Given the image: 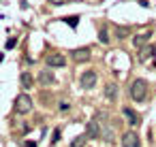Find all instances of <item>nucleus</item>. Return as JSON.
I'll use <instances>...</instances> for the list:
<instances>
[{
    "label": "nucleus",
    "mask_w": 156,
    "mask_h": 147,
    "mask_svg": "<svg viewBox=\"0 0 156 147\" xmlns=\"http://www.w3.org/2000/svg\"><path fill=\"white\" fill-rule=\"evenodd\" d=\"M145 94H147V83L143 79H135L130 83V98L141 102V100H145Z\"/></svg>",
    "instance_id": "f257e3e1"
},
{
    "label": "nucleus",
    "mask_w": 156,
    "mask_h": 147,
    "mask_svg": "<svg viewBox=\"0 0 156 147\" xmlns=\"http://www.w3.org/2000/svg\"><path fill=\"white\" fill-rule=\"evenodd\" d=\"M30 109H32V98L28 94H20L15 98V111L20 115H26V113H30Z\"/></svg>",
    "instance_id": "f03ea898"
},
{
    "label": "nucleus",
    "mask_w": 156,
    "mask_h": 147,
    "mask_svg": "<svg viewBox=\"0 0 156 147\" xmlns=\"http://www.w3.org/2000/svg\"><path fill=\"white\" fill-rule=\"evenodd\" d=\"M47 66H51V68H62L64 64H66V58L62 56V53H51V56H47Z\"/></svg>",
    "instance_id": "7ed1b4c3"
},
{
    "label": "nucleus",
    "mask_w": 156,
    "mask_h": 147,
    "mask_svg": "<svg viewBox=\"0 0 156 147\" xmlns=\"http://www.w3.org/2000/svg\"><path fill=\"white\" fill-rule=\"evenodd\" d=\"M81 85H83L86 90L94 87V85H96V73H94V70H86V73L81 75Z\"/></svg>",
    "instance_id": "20e7f679"
},
{
    "label": "nucleus",
    "mask_w": 156,
    "mask_h": 147,
    "mask_svg": "<svg viewBox=\"0 0 156 147\" xmlns=\"http://www.w3.org/2000/svg\"><path fill=\"white\" fill-rule=\"evenodd\" d=\"M86 136L88 138H98L101 136V128H98L96 121H88L86 124Z\"/></svg>",
    "instance_id": "39448f33"
},
{
    "label": "nucleus",
    "mask_w": 156,
    "mask_h": 147,
    "mask_svg": "<svg viewBox=\"0 0 156 147\" xmlns=\"http://www.w3.org/2000/svg\"><path fill=\"white\" fill-rule=\"evenodd\" d=\"M122 147H139V138L135 132H126L122 136Z\"/></svg>",
    "instance_id": "423d86ee"
},
{
    "label": "nucleus",
    "mask_w": 156,
    "mask_h": 147,
    "mask_svg": "<svg viewBox=\"0 0 156 147\" xmlns=\"http://www.w3.org/2000/svg\"><path fill=\"white\" fill-rule=\"evenodd\" d=\"M122 115L128 119V124H130V126H137V124H139V119H141V117H139L130 107H124V109H122Z\"/></svg>",
    "instance_id": "0eeeda50"
},
{
    "label": "nucleus",
    "mask_w": 156,
    "mask_h": 147,
    "mask_svg": "<svg viewBox=\"0 0 156 147\" xmlns=\"http://www.w3.org/2000/svg\"><path fill=\"white\" fill-rule=\"evenodd\" d=\"M88 58H90V49L88 47H81V49H75L73 51V60H77V62H83Z\"/></svg>",
    "instance_id": "6e6552de"
},
{
    "label": "nucleus",
    "mask_w": 156,
    "mask_h": 147,
    "mask_svg": "<svg viewBox=\"0 0 156 147\" xmlns=\"http://www.w3.org/2000/svg\"><path fill=\"white\" fill-rule=\"evenodd\" d=\"M39 83L41 85H51L54 83V75H51V70H41V75H39Z\"/></svg>",
    "instance_id": "1a4fd4ad"
},
{
    "label": "nucleus",
    "mask_w": 156,
    "mask_h": 147,
    "mask_svg": "<svg viewBox=\"0 0 156 147\" xmlns=\"http://www.w3.org/2000/svg\"><path fill=\"white\" fill-rule=\"evenodd\" d=\"M105 96H107V100H115V96H118V87H115L113 83H109V85L105 87Z\"/></svg>",
    "instance_id": "9d476101"
},
{
    "label": "nucleus",
    "mask_w": 156,
    "mask_h": 147,
    "mask_svg": "<svg viewBox=\"0 0 156 147\" xmlns=\"http://www.w3.org/2000/svg\"><path fill=\"white\" fill-rule=\"evenodd\" d=\"M20 81H22V85H24V87H32V83H34V79H32V75H30V73H22Z\"/></svg>",
    "instance_id": "9b49d317"
},
{
    "label": "nucleus",
    "mask_w": 156,
    "mask_h": 147,
    "mask_svg": "<svg viewBox=\"0 0 156 147\" xmlns=\"http://www.w3.org/2000/svg\"><path fill=\"white\" fill-rule=\"evenodd\" d=\"M86 141H88V136H86V134H79V136H75V138L71 141V145H69V147H83V145H86Z\"/></svg>",
    "instance_id": "f8f14e48"
},
{
    "label": "nucleus",
    "mask_w": 156,
    "mask_h": 147,
    "mask_svg": "<svg viewBox=\"0 0 156 147\" xmlns=\"http://www.w3.org/2000/svg\"><path fill=\"white\" fill-rule=\"evenodd\" d=\"M152 53H154V45H147V47L141 49V56H139V58H141V60H147Z\"/></svg>",
    "instance_id": "ddd939ff"
},
{
    "label": "nucleus",
    "mask_w": 156,
    "mask_h": 147,
    "mask_svg": "<svg viewBox=\"0 0 156 147\" xmlns=\"http://www.w3.org/2000/svg\"><path fill=\"white\" fill-rule=\"evenodd\" d=\"M147 39H150V34H139V36H135V39H133V43H135V47H141Z\"/></svg>",
    "instance_id": "4468645a"
},
{
    "label": "nucleus",
    "mask_w": 156,
    "mask_h": 147,
    "mask_svg": "<svg viewBox=\"0 0 156 147\" xmlns=\"http://www.w3.org/2000/svg\"><path fill=\"white\" fill-rule=\"evenodd\" d=\"M64 22H66L71 28H75V26L79 24V17H77V15H71V17H64Z\"/></svg>",
    "instance_id": "2eb2a0df"
},
{
    "label": "nucleus",
    "mask_w": 156,
    "mask_h": 147,
    "mask_svg": "<svg viewBox=\"0 0 156 147\" xmlns=\"http://www.w3.org/2000/svg\"><path fill=\"white\" fill-rule=\"evenodd\" d=\"M98 41L105 43V45L109 43V36H107V30H105V28H101V32H98Z\"/></svg>",
    "instance_id": "dca6fc26"
},
{
    "label": "nucleus",
    "mask_w": 156,
    "mask_h": 147,
    "mask_svg": "<svg viewBox=\"0 0 156 147\" xmlns=\"http://www.w3.org/2000/svg\"><path fill=\"white\" fill-rule=\"evenodd\" d=\"M126 34H128V30H126V28H118V39H124Z\"/></svg>",
    "instance_id": "f3484780"
},
{
    "label": "nucleus",
    "mask_w": 156,
    "mask_h": 147,
    "mask_svg": "<svg viewBox=\"0 0 156 147\" xmlns=\"http://www.w3.org/2000/svg\"><path fill=\"white\" fill-rule=\"evenodd\" d=\"M15 43H17L15 39H9V41H7V49H13V47H15Z\"/></svg>",
    "instance_id": "a211bd4d"
},
{
    "label": "nucleus",
    "mask_w": 156,
    "mask_h": 147,
    "mask_svg": "<svg viewBox=\"0 0 156 147\" xmlns=\"http://www.w3.org/2000/svg\"><path fill=\"white\" fill-rule=\"evenodd\" d=\"M58 138H60V128H56V130H54V138H51V143H56Z\"/></svg>",
    "instance_id": "6ab92c4d"
},
{
    "label": "nucleus",
    "mask_w": 156,
    "mask_h": 147,
    "mask_svg": "<svg viewBox=\"0 0 156 147\" xmlns=\"http://www.w3.org/2000/svg\"><path fill=\"white\" fill-rule=\"evenodd\" d=\"M51 5H56V7H60V5H64V2H69V0H49Z\"/></svg>",
    "instance_id": "aec40b11"
},
{
    "label": "nucleus",
    "mask_w": 156,
    "mask_h": 147,
    "mask_svg": "<svg viewBox=\"0 0 156 147\" xmlns=\"http://www.w3.org/2000/svg\"><path fill=\"white\" fill-rule=\"evenodd\" d=\"M69 107H71V104H69V102H66V100H62V102H60V111H66V109H69Z\"/></svg>",
    "instance_id": "412c9836"
},
{
    "label": "nucleus",
    "mask_w": 156,
    "mask_h": 147,
    "mask_svg": "<svg viewBox=\"0 0 156 147\" xmlns=\"http://www.w3.org/2000/svg\"><path fill=\"white\" fill-rule=\"evenodd\" d=\"M26 147H37V143H32V141H26Z\"/></svg>",
    "instance_id": "4be33fe9"
},
{
    "label": "nucleus",
    "mask_w": 156,
    "mask_h": 147,
    "mask_svg": "<svg viewBox=\"0 0 156 147\" xmlns=\"http://www.w3.org/2000/svg\"><path fill=\"white\" fill-rule=\"evenodd\" d=\"M2 60H5V53H0V62H2Z\"/></svg>",
    "instance_id": "5701e85b"
}]
</instances>
